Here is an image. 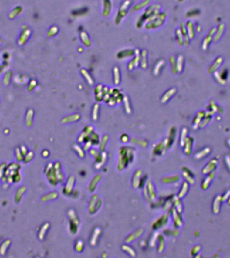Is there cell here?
<instances>
[{"label":"cell","instance_id":"cell-1","mask_svg":"<svg viewBox=\"0 0 230 258\" xmlns=\"http://www.w3.org/2000/svg\"><path fill=\"white\" fill-rule=\"evenodd\" d=\"M219 198H220V197L218 196V197H217L216 198V200L215 201H214L213 210H214V213H218V211H219Z\"/></svg>","mask_w":230,"mask_h":258}]
</instances>
